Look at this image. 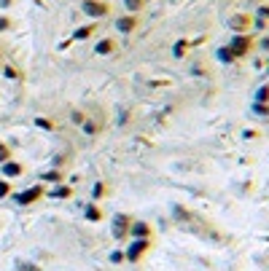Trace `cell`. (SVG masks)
Instances as JSON below:
<instances>
[{
  "mask_svg": "<svg viewBox=\"0 0 269 271\" xmlns=\"http://www.w3.org/2000/svg\"><path fill=\"white\" fill-rule=\"evenodd\" d=\"M253 46H256V41L250 38V35H248V32H240V35H235V41H231L229 49H231V54L240 60V56H245V54L253 49Z\"/></svg>",
  "mask_w": 269,
  "mask_h": 271,
  "instance_id": "obj_1",
  "label": "cell"
},
{
  "mask_svg": "<svg viewBox=\"0 0 269 271\" xmlns=\"http://www.w3.org/2000/svg\"><path fill=\"white\" fill-rule=\"evenodd\" d=\"M108 0H84V14L92 16V19H102V16H108Z\"/></svg>",
  "mask_w": 269,
  "mask_h": 271,
  "instance_id": "obj_2",
  "label": "cell"
},
{
  "mask_svg": "<svg viewBox=\"0 0 269 271\" xmlns=\"http://www.w3.org/2000/svg\"><path fill=\"white\" fill-rule=\"evenodd\" d=\"M113 27H116V32L130 35V32L137 30V16H135V14H124V16H119V19L113 22Z\"/></svg>",
  "mask_w": 269,
  "mask_h": 271,
  "instance_id": "obj_3",
  "label": "cell"
},
{
  "mask_svg": "<svg viewBox=\"0 0 269 271\" xmlns=\"http://www.w3.org/2000/svg\"><path fill=\"white\" fill-rule=\"evenodd\" d=\"M130 226H132V223L127 220L124 215H116V218H113V237L119 239V242L127 239V237H130Z\"/></svg>",
  "mask_w": 269,
  "mask_h": 271,
  "instance_id": "obj_4",
  "label": "cell"
},
{
  "mask_svg": "<svg viewBox=\"0 0 269 271\" xmlns=\"http://www.w3.org/2000/svg\"><path fill=\"white\" fill-rule=\"evenodd\" d=\"M146 250H151V239H137L130 244V250H127V261H140V255Z\"/></svg>",
  "mask_w": 269,
  "mask_h": 271,
  "instance_id": "obj_5",
  "label": "cell"
},
{
  "mask_svg": "<svg viewBox=\"0 0 269 271\" xmlns=\"http://www.w3.org/2000/svg\"><path fill=\"white\" fill-rule=\"evenodd\" d=\"M250 25H253V19H250V16H245V14H237V16H231V19H229V27L235 30L237 35H240V32H248Z\"/></svg>",
  "mask_w": 269,
  "mask_h": 271,
  "instance_id": "obj_6",
  "label": "cell"
},
{
  "mask_svg": "<svg viewBox=\"0 0 269 271\" xmlns=\"http://www.w3.org/2000/svg\"><path fill=\"white\" fill-rule=\"evenodd\" d=\"M113 49H116V43H113L111 38H102V41H97V46H95V51H97L100 56H108V54H113Z\"/></svg>",
  "mask_w": 269,
  "mask_h": 271,
  "instance_id": "obj_7",
  "label": "cell"
},
{
  "mask_svg": "<svg viewBox=\"0 0 269 271\" xmlns=\"http://www.w3.org/2000/svg\"><path fill=\"white\" fill-rule=\"evenodd\" d=\"M95 30H97V25H86V27H78V30L73 32V38H76V41H86V38H92V35H95Z\"/></svg>",
  "mask_w": 269,
  "mask_h": 271,
  "instance_id": "obj_8",
  "label": "cell"
},
{
  "mask_svg": "<svg viewBox=\"0 0 269 271\" xmlns=\"http://www.w3.org/2000/svg\"><path fill=\"white\" fill-rule=\"evenodd\" d=\"M124 6H127V14H137L146 6V0H124Z\"/></svg>",
  "mask_w": 269,
  "mask_h": 271,
  "instance_id": "obj_9",
  "label": "cell"
},
{
  "mask_svg": "<svg viewBox=\"0 0 269 271\" xmlns=\"http://www.w3.org/2000/svg\"><path fill=\"white\" fill-rule=\"evenodd\" d=\"M218 60L229 65V62H235V60H237V56H235V54H231V49H229V46H224V49H218Z\"/></svg>",
  "mask_w": 269,
  "mask_h": 271,
  "instance_id": "obj_10",
  "label": "cell"
},
{
  "mask_svg": "<svg viewBox=\"0 0 269 271\" xmlns=\"http://www.w3.org/2000/svg\"><path fill=\"white\" fill-rule=\"evenodd\" d=\"M38 196H41V188H32V191H27L25 196H16V199H19V204H30L32 199H38Z\"/></svg>",
  "mask_w": 269,
  "mask_h": 271,
  "instance_id": "obj_11",
  "label": "cell"
},
{
  "mask_svg": "<svg viewBox=\"0 0 269 271\" xmlns=\"http://www.w3.org/2000/svg\"><path fill=\"white\" fill-rule=\"evenodd\" d=\"M3 172L8 175V178H14V175H22V167H19V164H6Z\"/></svg>",
  "mask_w": 269,
  "mask_h": 271,
  "instance_id": "obj_12",
  "label": "cell"
},
{
  "mask_svg": "<svg viewBox=\"0 0 269 271\" xmlns=\"http://www.w3.org/2000/svg\"><path fill=\"white\" fill-rule=\"evenodd\" d=\"M256 16H259V19H264V22H269V6H259V11H256Z\"/></svg>",
  "mask_w": 269,
  "mask_h": 271,
  "instance_id": "obj_13",
  "label": "cell"
},
{
  "mask_svg": "<svg viewBox=\"0 0 269 271\" xmlns=\"http://www.w3.org/2000/svg\"><path fill=\"white\" fill-rule=\"evenodd\" d=\"M0 73H3L6 78H19V73H16L14 67H3V70H0Z\"/></svg>",
  "mask_w": 269,
  "mask_h": 271,
  "instance_id": "obj_14",
  "label": "cell"
},
{
  "mask_svg": "<svg viewBox=\"0 0 269 271\" xmlns=\"http://www.w3.org/2000/svg\"><path fill=\"white\" fill-rule=\"evenodd\" d=\"M86 215H89L92 220H100V209H97V207H89V209H86Z\"/></svg>",
  "mask_w": 269,
  "mask_h": 271,
  "instance_id": "obj_15",
  "label": "cell"
},
{
  "mask_svg": "<svg viewBox=\"0 0 269 271\" xmlns=\"http://www.w3.org/2000/svg\"><path fill=\"white\" fill-rule=\"evenodd\" d=\"M0 161H8V150L3 145H0Z\"/></svg>",
  "mask_w": 269,
  "mask_h": 271,
  "instance_id": "obj_16",
  "label": "cell"
},
{
  "mask_svg": "<svg viewBox=\"0 0 269 271\" xmlns=\"http://www.w3.org/2000/svg\"><path fill=\"white\" fill-rule=\"evenodd\" d=\"M8 193V183H0V196H6Z\"/></svg>",
  "mask_w": 269,
  "mask_h": 271,
  "instance_id": "obj_17",
  "label": "cell"
},
{
  "mask_svg": "<svg viewBox=\"0 0 269 271\" xmlns=\"http://www.w3.org/2000/svg\"><path fill=\"white\" fill-rule=\"evenodd\" d=\"M8 25H11V22H8V19H6V16H3V19H0V30H6V27H8Z\"/></svg>",
  "mask_w": 269,
  "mask_h": 271,
  "instance_id": "obj_18",
  "label": "cell"
},
{
  "mask_svg": "<svg viewBox=\"0 0 269 271\" xmlns=\"http://www.w3.org/2000/svg\"><path fill=\"white\" fill-rule=\"evenodd\" d=\"M261 49H264V51H269V38H264V41H261Z\"/></svg>",
  "mask_w": 269,
  "mask_h": 271,
  "instance_id": "obj_19",
  "label": "cell"
},
{
  "mask_svg": "<svg viewBox=\"0 0 269 271\" xmlns=\"http://www.w3.org/2000/svg\"><path fill=\"white\" fill-rule=\"evenodd\" d=\"M0 70H3V67H0Z\"/></svg>",
  "mask_w": 269,
  "mask_h": 271,
  "instance_id": "obj_20",
  "label": "cell"
},
{
  "mask_svg": "<svg viewBox=\"0 0 269 271\" xmlns=\"http://www.w3.org/2000/svg\"><path fill=\"white\" fill-rule=\"evenodd\" d=\"M266 32H269V30H266Z\"/></svg>",
  "mask_w": 269,
  "mask_h": 271,
  "instance_id": "obj_21",
  "label": "cell"
}]
</instances>
